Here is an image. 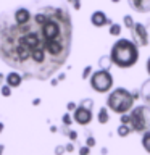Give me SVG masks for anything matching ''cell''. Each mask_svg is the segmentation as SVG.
Returning <instances> with one entry per match:
<instances>
[{
  "label": "cell",
  "instance_id": "1",
  "mask_svg": "<svg viewBox=\"0 0 150 155\" xmlns=\"http://www.w3.org/2000/svg\"><path fill=\"white\" fill-rule=\"evenodd\" d=\"M73 19L63 3H36L26 24L0 16V58L24 79L50 81L71 53Z\"/></svg>",
  "mask_w": 150,
  "mask_h": 155
},
{
  "label": "cell",
  "instance_id": "2",
  "mask_svg": "<svg viewBox=\"0 0 150 155\" xmlns=\"http://www.w3.org/2000/svg\"><path fill=\"white\" fill-rule=\"evenodd\" d=\"M110 60L115 66L118 68H132L134 65H137L140 52L139 47L131 41V39H116L115 44L110 48Z\"/></svg>",
  "mask_w": 150,
  "mask_h": 155
},
{
  "label": "cell",
  "instance_id": "3",
  "mask_svg": "<svg viewBox=\"0 0 150 155\" xmlns=\"http://www.w3.org/2000/svg\"><path fill=\"white\" fill-rule=\"evenodd\" d=\"M135 102L137 100L134 97V92L126 87H115L111 92H108V97H106V107L116 115L129 113L135 107Z\"/></svg>",
  "mask_w": 150,
  "mask_h": 155
},
{
  "label": "cell",
  "instance_id": "4",
  "mask_svg": "<svg viewBox=\"0 0 150 155\" xmlns=\"http://www.w3.org/2000/svg\"><path fill=\"white\" fill-rule=\"evenodd\" d=\"M131 115V128L132 133L144 134L150 131V107L148 105H135L129 111Z\"/></svg>",
  "mask_w": 150,
  "mask_h": 155
},
{
  "label": "cell",
  "instance_id": "5",
  "mask_svg": "<svg viewBox=\"0 0 150 155\" xmlns=\"http://www.w3.org/2000/svg\"><path fill=\"white\" fill-rule=\"evenodd\" d=\"M89 84L92 87V91L99 92V94H106V92L113 91V74L106 70H97L92 73V76L89 78Z\"/></svg>",
  "mask_w": 150,
  "mask_h": 155
},
{
  "label": "cell",
  "instance_id": "6",
  "mask_svg": "<svg viewBox=\"0 0 150 155\" xmlns=\"http://www.w3.org/2000/svg\"><path fill=\"white\" fill-rule=\"evenodd\" d=\"M73 120L79 126H89L94 120V100L92 99H82L77 104V108L73 111Z\"/></svg>",
  "mask_w": 150,
  "mask_h": 155
},
{
  "label": "cell",
  "instance_id": "7",
  "mask_svg": "<svg viewBox=\"0 0 150 155\" xmlns=\"http://www.w3.org/2000/svg\"><path fill=\"white\" fill-rule=\"evenodd\" d=\"M129 31H131V41H132L139 48L148 45V31H147V28L144 26V23H135Z\"/></svg>",
  "mask_w": 150,
  "mask_h": 155
},
{
  "label": "cell",
  "instance_id": "8",
  "mask_svg": "<svg viewBox=\"0 0 150 155\" xmlns=\"http://www.w3.org/2000/svg\"><path fill=\"white\" fill-rule=\"evenodd\" d=\"M10 15H11V19L16 24H26L32 16V10L28 7H18L15 12H10Z\"/></svg>",
  "mask_w": 150,
  "mask_h": 155
},
{
  "label": "cell",
  "instance_id": "9",
  "mask_svg": "<svg viewBox=\"0 0 150 155\" xmlns=\"http://www.w3.org/2000/svg\"><path fill=\"white\" fill-rule=\"evenodd\" d=\"M90 23H92V26H95V28H103L106 24H111V19L105 15V12L95 10V12L90 15Z\"/></svg>",
  "mask_w": 150,
  "mask_h": 155
},
{
  "label": "cell",
  "instance_id": "10",
  "mask_svg": "<svg viewBox=\"0 0 150 155\" xmlns=\"http://www.w3.org/2000/svg\"><path fill=\"white\" fill-rule=\"evenodd\" d=\"M23 81H24L23 74L19 71H15V70H11L7 74V78H5V84L10 86L11 89H18V87L23 84Z\"/></svg>",
  "mask_w": 150,
  "mask_h": 155
},
{
  "label": "cell",
  "instance_id": "11",
  "mask_svg": "<svg viewBox=\"0 0 150 155\" xmlns=\"http://www.w3.org/2000/svg\"><path fill=\"white\" fill-rule=\"evenodd\" d=\"M129 7L140 15L150 13V0H128Z\"/></svg>",
  "mask_w": 150,
  "mask_h": 155
},
{
  "label": "cell",
  "instance_id": "12",
  "mask_svg": "<svg viewBox=\"0 0 150 155\" xmlns=\"http://www.w3.org/2000/svg\"><path fill=\"white\" fill-rule=\"evenodd\" d=\"M139 92H140V100L144 102V105L150 107V78L142 84V87L139 89Z\"/></svg>",
  "mask_w": 150,
  "mask_h": 155
},
{
  "label": "cell",
  "instance_id": "13",
  "mask_svg": "<svg viewBox=\"0 0 150 155\" xmlns=\"http://www.w3.org/2000/svg\"><path fill=\"white\" fill-rule=\"evenodd\" d=\"M97 121H99L100 124H106L110 123V110L108 107H100L99 111H97Z\"/></svg>",
  "mask_w": 150,
  "mask_h": 155
},
{
  "label": "cell",
  "instance_id": "14",
  "mask_svg": "<svg viewBox=\"0 0 150 155\" xmlns=\"http://www.w3.org/2000/svg\"><path fill=\"white\" fill-rule=\"evenodd\" d=\"M116 134H118L119 137H128V136L132 134V128H131L129 124H119L118 129H116Z\"/></svg>",
  "mask_w": 150,
  "mask_h": 155
},
{
  "label": "cell",
  "instance_id": "15",
  "mask_svg": "<svg viewBox=\"0 0 150 155\" xmlns=\"http://www.w3.org/2000/svg\"><path fill=\"white\" fill-rule=\"evenodd\" d=\"M111 60H110V55H103V57H100V60H99V66H100V70H106V71H110V68H111Z\"/></svg>",
  "mask_w": 150,
  "mask_h": 155
},
{
  "label": "cell",
  "instance_id": "16",
  "mask_svg": "<svg viewBox=\"0 0 150 155\" xmlns=\"http://www.w3.org/2000/svg\"><path fill=\"white\" fill-rule=\"evenodd\" d=\"M121 31H123V26L118 24V23H111L110 28H108L110 36H113V37H119L121 36Z\"/></svg>",
  "mask_w": 150,
  "mask_h": 155
},
{
  "label": "cell",
  "instance_id": "17",
  "mask_svg": "<svg viewBox=\"0 0 150 155\" xmlns=\"http://www.w3.org/2000/svg\"><path fill=\"white\" fill-rule=\"evenodd\" d=\"M140 144H142L144 150L147 153H150V131L148 133H144L142 134V139H140Z\"/></svg>",
  "mask_w": 150,
  "mask_h": 155
},
{
  "label": "cell",
  "instance_id": "18",
  "mask_svg": "<svg viewBox=\"0 0 150 155\" xmlns=\"http://www.w3.org/2000/svg\"><path fill=\"white\" fill-rule=\"evenodd\" d=\"M73 123H74V120H73V115L70 113V111L63 113V116H61V124H63V126H68V128H71Z\"/></svg>",
  "mask_w": 150,
  "mask_h": 155
},
{
  "label": "cell",
  "instance_id": "19",
  "mask_svg": "<svg viewBox=\"0 0 150 155\" xmlns=\"http://www.w3.org/2000/svg\"><path fill=\"white\" fill-rule=\"evenodd\" d=\"M11 94H13V89L10 86H7V84L0 86V95H2V97L8 99V97H11Z\"/></svg>",
  "mask_w": 150,
  "mask_h": 155
},
{
  "label": "cell",
  "instance_id": "20",
  "mask_svg": "<svg viewBox=\"0 0 150 155\" xmlns=\"http://www.w3.org/2000/svg\"><path fill=\"white\" fill-rule=\"evenodd\" d=\"M135 24V21H134V18L131 16V15H124L123 16V26L124 28H128V29H131Z\"/></svg>",
  "mask_w": 150,
  "mask_h": 155
},
{
  "label": "cell",
  "instance_id": "21",
  "mask_svg": "<svg viewBox=\"0 0 150 155\" xmlns=\"http://www.w3.org/2000/svg\"><path fill=\"white\" fill-rule=\"evenodd\" d=\"M92 73H94V68H92L90 65H87L86 68H84V70H82V79H89V78L92 76Z\"/></svg>",
  "mask_w": 150,
  "mask_h": 155
},
{
  "label": "cell",
  "instance_id": "22",
  "mask_svg": "<svg viewBox=\"0 0 150 155\" xmlns=\"http://www.w3.org/2000/svg\"><path fill=\"white\" fill-rule=\"evenodd\" d=\"M119 124H131V115L129 113L119 115Z\"/></svg>",
  "mask_w": 150,
  "mask_h": 155
},
{
  "label": "cell",
  "instance_id": "23",
  "mask_svg": "<svg viewBox=\"0 0 150 155\" xmlns=\"http://www.w3.org/2000/svg\"><path fill=\"white\" fill-rule=\"evenodd\" d=\"M77 153H79V155H90V147H87L86 144L81 145L79 150H77Z\"/></svg>",
  "mask_w": 150,
  "mask_h": 155
},
{
  "label": "cell",
  "instance_id": "24",
  "mask_svg": "<svg viewBox=\"0 0 150 155\" xmlns=\"http://www.w3.org/2000/svg\"><path fill=\"white\" fill-rule=\"evenodd\" d=\"M97 144V140H95V137H94V136H87V139H86V145H87V147H94V145Z\"/></svg>",
  "mask_w": 150,
  "mask_h": 155
},
{
  "label": "cell",
  "instance_id": "25",
  "mask_svg": "<svg viewBox=\"0 0 150 155\" xmlns=\"http://www.w3.org/2000/svg\"><path fill=\"white\" fill-rule=\"evenodd\" d=\"M76 108H77V104H76V102H68V104H66V110L70 111V113H73Z\"/></svg>",
  "mask_w": 150,
  "mask_h": 155
},
{
  "label": "cell",
  "instance_id": "26",
  "mask_svg": "<svg viewBox=\"0 0 150 155\" xmlns=\"http://www.w3.org/2000/svg\"><path fill=\"white\" fill-rule=\"evenodd\" d=\"M65 152H66L65 145H57L55 147V155H65Z\"/></svg>",
  "mask_w": 150,
  "mask_h": 155
},
{
  "label": "cell",
  "instance_id": "27",
  "mask_svg": "<svg viewBox=\"0 0 150 155\" xmlns=\"http://www.w3.org/2000/svg\"><path fill=\"white\" fill-rule=\"evenodd\" d=\"M68 2L73 5V8H74L76 12H77V10H81V0H68Z\"/></svg>",
  "mask_w": 150,
  "mask_h": 155
},
{
  "label": "cell",
  "instance_id": "28",
  "mask_svg": "<svg viewBox=\"0 0 150 155\" xmlns=\"http://www.w3.org/2000/svg\"><path fill=\"white\" fill-rule=\"evenodd\" d=\"M65 149H66V152H73V150H74V144H73V142H68V144L65 145Z\"/></svg>",
  "mask_w": 150,
  "mask_h": 155
},
{
  "label": "cell",
  "instance_id": "29",
  "mask_svg": "<svg viewBox=\"0 0 150 155\" xmlns=\"http://www.w3.org/2000/svg\"><path fill=\"white\" fill-rule=\"evenodd\" d=\"M58 84H60V81H58V78H52V79H50V86H52V87H57Z\"/></svg>",
  "mask_w": 150,
  "mask_h": 155
},
{
  "label": "cell",
  "instance_id": "30",
  "mask_svg": "<svg viewBox=\"0 0 150 155\" xmlns=\"http://www.w3.org/2000/svg\"><path fill=\"white\" fill-rule=\"evenodd\" d=\"M5 78H7V74L0 73V86H3V84H5Z\"/></svg>",
  "mask_w": 150,
  "mask_h": 155
},
{
  "label": "cell",
  "instance_id": "31",
  "mask_svg": "<svg viewBox=\"0 0 150 155\" xmlns=\"http://www.w3.org/2000/svg\"><path fill=\"white\" fill-rule=\"evenodd\" d=\"M145 70H147V73H148V76H150V57L147 58V63H145Z\"/></svg>",
  "mask_w": 150,
  "mask_h": 155
},
{
  "label": "cell",
  "instance_id": "32",
  "mask_svg": "<svg viewBox=\"0 0 150 155\" xmlns=\"http://www.w3.org/2000/svg\"><path fill=\"white\" fill-rule=\"evenodd\" d=\"M41 104H42V100H41V99H34V100H32V105H34V107H39Z\"/></svg>",
  "mask_w": 150,
  "mask_h": 155
},
{
  "label": "cell",
  "instance_id": "33",
  "mask_svg": "<svg viewBox=\"0 0 150 155\" xmlns=\"http://www.w3.org/2000/svg\"><path fill=\"white\" fill-rule=\"evenodd\" d=\"M65 78H66V74H65V73H60V74H58V81H65Z\"/></svg>",
  "mask_w": 150,
  "mask_h": 155
},
{
  "label": "cell",
  "instance_id": "34",
  "mask_svg": "<svg viewBox=\"0 0 150 155\" xmlns=\"http://www.w3.org/2000/svg\"><path fill=\"white\" fill-rule=\"evenodd\" d=\"M3 152H5V145L0 144V155H3Z\"/></svg>",
  "mask_w": 150,
  "mask_h": 155
},
{
  "label": "cell",
  "instance_id": "35",
  "mask_svg": "<svg viewBox=\"0 0 150 155\" xmlns=\"http://www.w3.org/2000/svg\"><path fill=\"white\" fill-rule=\"evenodd\" d=\"M3 129H5V124L2 123V121H0V134H2V133H3Z\"/></svg>",
  "mask_w": 150,
  "mask_h": 155
},
{
  "label": "cell",
  "instance_id": "36",
  "mask_svg": "<svg viewBox=\"0 0 150 155\" xmlns=\"http://www.w3.org/2000/svg\"><path fill=\"white\" fill-rule=\"evenodd\" d=\"M50 131H52V133H57V131H58V128H57V126H52V128H50Z\"/></svg>",
  "mask_w": 150,
  "mask_h": 155
},
{
  "label": "cell",
  "instance_id": "37",
  "mask_svg": "<svg viewBox=\"0 0 150 155\" xmlns=\"http://www.w3.org/2000/svg\"><path fill=\"white\" fill-rule=\"evenodd\" d=\"M111 2H113V3H118V2H119V0H111Z\"/></svg>",
  "mask_w": 150,
  "mask_h": 155
}]
</instances>
